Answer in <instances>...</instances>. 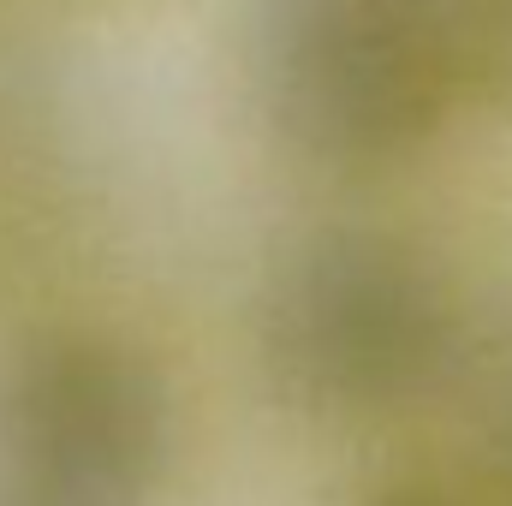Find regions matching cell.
Instances as JSON below:
<instances>
[{
	"instance_id": "6",
	"label": "cell",
	"mask_w": 512,
	"mask_h": 506,
	"mask_svg": "<svg viewBox=\"0 0 512 506\" xmlns=\"http://www.w3.org/2000/svg\"><path fill=\"white\" fill-rule=\"evenodd\" d=\"M483 495L495 506H512V393L495 411V429H489V465H483Z\"/></svg>"
},
{
	"instance_id": "2",
	"label": "cell",
	"mask_w": 512,
	"mask_h": 506,
	"mask_svg": "<svg viewBox=\"0 0 512 506\" xmlns=\"http://www.w3.org/2000/svg\"><path fill=\"white\" fill-rule=\"evenodd\" d=\"M262 114L316 167H399L459 120L423 0H274Z\"/></svg>"
},
{
	"instance_id": "7",
	"label": "cell",
	"mask_w": 512,
	"mask_h": 506,
	"mask_svg": "<svg viewBox=\"0 0 512 506\" xmlns=\"http://www.w3.org/2000/svg\"><path fill=\"white\" fill-rule=\"evenodd\" d=\"M0 506H6V501H0Z\"/></svg>"
},
{
	"instance_id": "1",
	"label": "cell",
	"mask_w": 512,
	"mask_h": 506,
	"mask_svg": "<svg viewBox=\"0 0 512 506\" xmlns=\"http://www.w3.org/2000/svg\"><path fill=\"white\" fill-rule=\"evenodd\" d=\"M256 358L286 411L370 423L423 405L459 358L447 274L393 233H316L274 268Z\"/></svg>"
},
{
	"instance_id": "5",
	"label": "cell",
	"mask_w": 512,
	"mask_h": 506,
	"mask_svg": "<svg viewBox=\"0 0 512 506\" xmlns=\"http://www.w3.org/2000/svg\"><path fill=\"white\" fill-rule=\"evenodd\" d=\"M346 506H495L483 495L477 477H453V471H393L382 483H370L358 501Z\"/></svg>"
},
{
	"instance_id": "4",
	"label": "cell",
	"mask_w": 512,
	"mask_h": 506,
	"mask_svg": "<svg viewBox=\"0 0 512 506\" xmlns=\"http://www.w3.org/2000/svg\"><path fill=\"white\" fill-rule=\"evenodd\" d=\"M459 114H512V0H423Z\"/></svg>"
},
{
	"instance_id": "3",
	"label": "cell",
	"mask_w": 512,
	"mask_h": 506,
	"mask_svg": "<svg viewBox=\"0 0 512 506\" xmlns=\"http://www.w3.org/2000/svg\"><path fill=\"white\" fill-rule=\"evenodd\" d=\"M173 459V393L108 334H42L0 364V501L137 506Z\"/></svg>"
}]
</instances>
